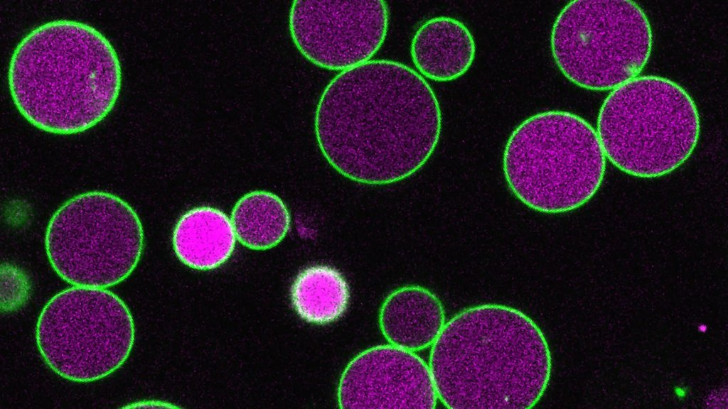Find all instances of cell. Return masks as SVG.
<instances>
[{
    "label": "cell",
    "instance_id": "9",
    "mask_svg": "<svg viewBox=\"0 0 728 409\" xmlns=\"http://www.w3.org/2000/svg\"><path fill=\"white\" fill-rule=\"evenodd\" d=\"M389 20L383 1H294L288 24L305 59L342 72L370 60L386 38Z\"/></svg>",
    "mask_w": 728,
    "mask_h": 409
},
{
    "label": "cell",
    "instance_id": "1",
    "mask_svg": "<svg viewBox=\"0 0 728 409\" xmlns=\"http://www.w3.org/2000/svg\"><path fill=\"white\" fill-rule=\"evenodd\" d=\"M441 111L426 80L409 66L373 60L340 72L318 101V148L344 177L381 185L419 170L434 153Z\"/></svg>",
    "mask_w": 728,
    "mask_h": 409
},
{
    "label": "cell",
    "instance_id": "12",
    "mask_svg": "<svg viewBox=\"0 0 728 409\" xmlns=\"http://www.w3.org/2000/svg\"><path fill=\"white\" fill-rule=\"evenodd\" d=\"M380 329L392 345L411 351L432 344L445 325L439 299L428 289L405 286L391 293L379 315Z\"/></svg>",
    "mask_w": 728,
    "mask_h": 409
},
{
    "label": "cell",
    "instance_id": "13",
    "mask_svg": "<svg viewBox=\"0 0 728 409\" xmlns=\"http://www.w3.org/2000/svg\"><path fill=\"white\" fill-rule=\"evenodd\" d=\"M235 241L231 220L210 207H196L183 214L172 237L177 257L198 270H210L224 263L231 256Z\"/></svg>",
    "mask_w": 728,
    "mask_h": 409
},
{
    "label": "cell",
    "instance_id": "11",
    "mask_svg": "<svg viewBox=\"0 0 728 409\" xmlns=\"http://www.w3.org/2000/svg\"><path fill=\"white\" fill-rule=\"evenodd\" d=\"M410 55L417 72L435 82H449L463 76L476 55L474 38L461 21L437 16L415 31Z\"/></svg>",
    "mask_w": 728,
    "mask_h": 409
},
{
    "label": "cell",
    "instance_id": "3",
    "mask_svg": "<svg viewBox=\"0 0 728 409\" xmlns=\"http://www.w3.org/2000/svg\"><path fill=\"white\" fill-rule=\"evenodd\" d=\"M8 83L27 121L45 131L72 134L110 112L120 92L122 68L112 43L97 28L55 19L34 27L17 44Z\"/></svg>",
    "mask_w": 728,
    "mask_h": 409
},
{
    "label": "cell",
    "instance_id": "15",
    "mask_svg": "<svg viewBox=\"0 0 728 409\" xmlns=\"http://www.w3.org/2000/svg\"><path fill=\"white\" fill-rule=\"evenodd\" d=\"M231 222L240 243L252 249L264 250L284 238L291 219L280 197L269 192L254 191L236 202Z\"/></svg>",
    "mask_w": 728,
    "mask_h": 409
},
{
    "label": "cell",
    "instance_id": "14",
    "mask_svg": "<svg viewBox=\"0 0 728 409\" xmlns=\"http://www.w3.org/2000/svg\"><path fill=\"white\" fill-rule=\"evenodd\" d=\"M290 297L301 318L324 325L338 320L347 309L350 291L347 282L336 268L316 265L301 271L294 279Z\"/></svg>",
    "mask_w": 728,
    "mask_h": 409
},
{
    "label": "cell",
    "instance_id": "5",
    "mask_svg": "<svg viewBox=\"0 0 728 409\" xmlns=\"http://www.w3.org/2000/svg\"><path fill=\"white\" fill-rule=\"evenodd\" d=\"M596 131L606 158L620 170L659 178L692 155L700 116L680 84L663 77L640 76L609 93L599 111Z\"/></svg>",
    "mask_w": 728,
    "mask_h": 409
},
{
    "label": "cell",
    "instance_id": "4",
    "mask_svg": "<svg viewBox=\"0 0 728 409\" xmlns=\"http://www.w3.org/2000/svg\"><path fill=\"white\" fill-rule=\"evenodd\" d=\"M606 156L596 131L583 118L550 110L523 121L510 133L503 171L513 194L546 214L574 210L599 189Z\"/></svg>",
    "mask_w": 728,
    "mask_h": 409
},
{
    "label": "cell",
    "instance_id": "17",
    "mask_svg": "<svg viewBox=\"0 0 728 409\" xmlns=\"http://www.w3.org/2000/svg\"><path fill=\"white\" fill-rule=\"evenodd\" d=\"M124 408H176L174 405L160 400H141L124 405Z\"/></svg>",
    "mask_w": 728,
    "mask_h": 409
},
{
    "label": "cell",
    "instance_id": "10",
    "mask_svg": "<svg viewBox=\"0 0 728 409\" xmlns=\"http://www.w3.org/2000/svg\"><path fill=\"white\" fill-rule=\"evenodd\" d=\"M437 399L429 366L412 351L392 344L354 357L338 388L342 408H434Z\"/></svg>",
    "mask_w": 728,
    "mask_h": 409
},
{
    "label": "cell",
    "instance_id": "2",
    "mask_svg": "<svg viewBox=\"0 0 728 409\" xmlns=\"http://www.w3.org/2000/svg\"><path fill=\"white\" fill-rule=\"evenodd\" d=\"M429 368L448 408L523 409L535 405L552 371L549 345L527 315L510 306L466 308L445 323Z\"/></svg>",
    "mask_w": 728,
    "mask_h": 409
},
{
    "label": "cell",
    "instance_id": "6",
    "mask_svg": "<svg viewBox=\"0 0 728 409\" xmlns=\"http://www.w3.org/2000/svg\"><path fill=\"white\" fill-rule=\"evenodd\" d=\"M144 230L134 209L104 191L86 192L63 203L45 235L55 272L74 286L107 288L127 278L144 249Z\"/></svg>",
    "mask_w": 728,
    "mask_h": 409
},
{
    "label": "cell",
    "instance_id": "7",
    "mask_svg": "<svg viewBox=\"0 0 728 409\" xmlns=\"http://www.w3.org/2000/svg\"><path fill=\"white\" fill-rule=\"evenodd\" d=\"M643 10L627 0H577L556 17L550 48L562 75L578 87L614 89L638 77L652 50Z\"/></svg>",
    "mask_w": 728,
    "mask_h": 409
},
{
    "label": "cell",
    "instance_id": "16",
    "mask_svg": "<svg viewBox=\"0 0 728 409\" xmlns=\"http://www.w3.org/2000/svg\"><path fill=\"white\" fill-rule=\"evenodd\" d=\"M1 275L5 276V283L6 284L5 294L6 296L4 302L6 303L11 298V295H13L6 310H11L13 308L21 305L24 301V298L27 295V279L18 268L8 264H5V267L2 266Z\"/></svg>",
    "mask_w": 728,
    "mask_h": 409
},
{
    "label": "cell",
    "instance_id": "8",
    "mask_svg": "<svg viewBox=\"0 0 728 409\" xmlns=\"http://www.w3.org/2000/svg\"><path fill=\"white\" fill-rule=\"evenodd\" d=\"M35 334L38 351L53 371L70 381L89 383L124 364L135 327L117 295L107 288L73 285L45 305Z\"/></svg>",
    "mask_w": 728,
    "mask_h": 409
}]
</instances>
